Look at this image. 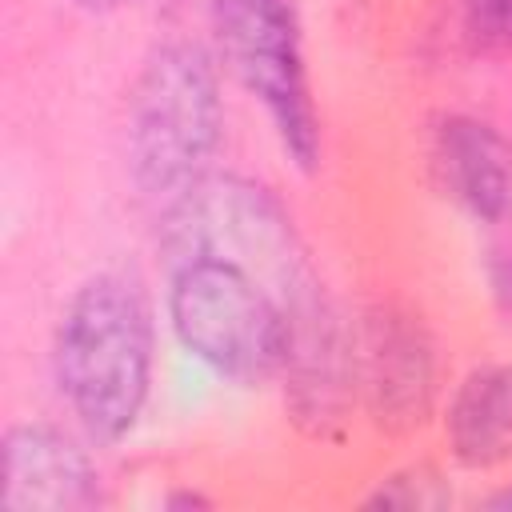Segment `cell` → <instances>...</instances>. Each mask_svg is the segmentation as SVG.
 <instances>
[{"label": "cell", "instance_id": "2", "mask_svg": "<svg viewBox=\"0 0 512 512\" xmlns=\"http://www.w3.org/2000/svg\"><path fill=\"white\" fill-rule=\"evenodd\" d=\"M308 304H296L264 268L224 248L176 252L168 284L172 332L220 376L252 384L280 372L292 340V316Z\"/></svg>", "mask_w": 512, "mask_h": 512}, {"label": "cell", "instance_id": "1", "mask_svg": "<svg viewBox=\"0 0 512 512\" xmlns=\"http://www.w3.org/2000/svg\"><path fill=\"white\" fill-rule=\"evenodd\" d=\"M56 388L96 444H116L152 384V312L124 272H96L68 300L52 344Z\"/></svg>", "mask_w": 512, "mask_h": 512}, {"label": "cell", "instance_id": "4", "mask_svg": "<svg viewBox=\"0 0 512 512\" xmlns=\"http://www.w3.org/2000/svg\"><path fill=\"white\" fill-rule=\"evenodd\" d=\"M212 28L232 76L272 120L300 172L320 164V116L308 88L296 0H212Z\"/></svg>", "mask_w": 512, "mask_h": 512}, {"label": "cell", "instance_id": "11", "mask_svg": "<svg viewBox=\"0 0 512 512\" xmlns=\"http://www.w3.org/2000/svg\"><path fill=\"white\" fill-rule=\"evenodd\" d=\"M488 504H492V508H512V488H504V492L488 496Z\"/></svg>", "mask_w": 512, "mask_h": 512}, {"label": "cell", "instance_id": "6", "mask_svg": "<svg viewBox=\"0 0 512 512\" xmlns=\"http://www.w3.org/2000/svg\"><path fill=\"white\" fill-rule=\"evenodd\" d=\"M8 512H88L104 504L100 472L88 452L48 424H16L4 432Z\"/></svg>", "mask_w": 512, "mask_h": 512}, {"label": "cell", "instance_id": "10", "mask_svg": "<svg viewBox=\"0 0 512 512\" xmlns=\"http://www.w3.org/2000/svg\"><path fill=\"white\" fill-rule=\"evenodd\" d=\"M468 36L488 52H512V0H460Z\"/></svg>", "mask_w": 512, "mask_h": 512}, {"label": "cell", "instance_id": "9", "mask_svg": "<svg viewBox=\"0 0 512 512\" xmlns=\"http://www.w3.org/2000/svg\"><path fill=\"white\" fill-rule=\"evenodd\" d=\"M368 508H404V512H436L452 504L448 480L432 464H408L392 476H384L368 496Z\"/></svg>", "mask_w": 512, "mask_h": 512}, {"label": "cell", "instance_id": "7", "mask_svg": "<svg viewBox=\"0 0 512 512\" xmlns=\"http://www.w3.org/2000/svg\"><path fill=\"white\" fill-rule=\"evenodd\" d=\"M432 172L448 200L472 220L496 224L512 212V144L480 116L448 112L432 124Z\"/></svg>", "mask_w": 512, "mask_h": 512}, {"label": "cell", "instance_id": "8", "mask_svg": "<svg viewBox=\"0 0 512 512\" xmlns=\"http://www.w3.org/2000/svg\"><path fill=\"white\" fill-rule=\"evenodd\" d=\"M444 436L464 468H492L512 456V364H476L460 376Z\"/></svg>", "mask_w": 512, "mask_h": 512}, {"label": "cell", "instance_id": "3", "mask_svg": "<svg viewBox=\"0 0 512 512\" xmlns=\"http://www.w3.org/2000/svg\"><path fill=\"white\" fill-rule=\"evenodd\" d=\"M220 128L224 104L212 56L192 40L160 44L144 60L128 104V164L156 216H168L208 180Z\"/></svg>", "mask_w": 512, "mask_h": 512}, {"label": "cell", "instance_id": "5", "mask_svg": "<svg viewBox=\"0 0 512 512\" xmlns=\"http://www.w3.org/2000/svg\"><path fill=\"white\" fill-rule=\"evenodd\" d=\"M356 352V388L380 432L420 428L436 400V344L424 316L408 304L380 300L364 312Z\"/></svg>", "mask_w": 512, "mask_h": 512}, {"label": "cell", "instance_id": "12", "mask_svg": "<svg viewBox=\"0 0 512 512\" xmlns=\"http://www.w3.org/2000/svg\"><path fill=\"white\" fill-rule=\"evenodd\" d=\"M92 4H112V0H92Z\"/></svg>", "mask_w": 512, "mask_h": 512}]
</instances>
